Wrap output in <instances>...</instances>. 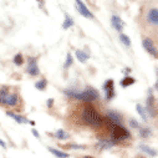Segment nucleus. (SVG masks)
Segmentation results:
<instances>
[{"instance_id": "nucleus-4", "label": "nucleus", "mask_w": 158, "mask_h": 158, "mask_svg": "<svg viewBox=\"0 0 158 158\" xmlns=\"http://www.w3.org/2000/svg\"><path fill=\"white\" fill-rule=\"evenodd\" d=\"M103 91H105V97H106V101H111L113 97H114V81L112 78H108L103 82V86H102Z\"/></svg>"}, {"instance_id": "nucleus-32", "label": "nucleus", "mask_w": 158, "mask_h": 158, "mask_svg": "<svg viewBox=\"0 0 158 158\" xmlns=\"http://www.w3.org/2000/svg\"><path fill=\"white\" fill-rule=\"evenodd\" d=\"M131 71V69H126V71H125V73H128Z\"/></svg>"}, {"instance_id": "nucleus-22", "label": "nucleus", "mask_w": 158, "mask_h": 158, "mask_svg": "<svg viewBox=\"0 0 158 158\" xmlns=\"http://www.w3.org/2000/svg\"><path fill=\"white\" fill-rule=\"evenodd\" d=\"M72 25H73V19H72L70 15H66V16H65V20H64V23H62V29H64V30H67V29H70Z\"/></svg>"}, {"instance_id": "nucleus-7", "label": "nucleus", "mask_w": 158, "mask_h": 158, "mask_svg": "<svg viewBox=\"0 0 158 158\" xmlns=\"http://www.w3.org/2000/svg\"><path fill=\"white\" fill-rule=\"evenodd\" d=\"M142 45H143V49H144L152 57L157 59V49H156V46H154V43H153L152 39H149V37L143 39Z\"/></svg>"}, {"instance_id": "nucleus-11", "label": "nucleus", "mask_w": 158, "mask_h": 158, "mask_svg": "<svg viewBox=\"0 0 158 158\" xmlns=\"http://www.w3.org/2000/svg\"><path fill=\"white\" fill-rule=\"evenodd\" d=\"M111 25L113 26L114 30H117L118 32H121L123 30V26H125V23L123 20L120 18V16H117V15H112L111 16Z\"/></svg>"}, {"instance_id": "nucleus-16", "label": "nucleus", "mask_w": 158, "mask_h": 158, "mask_svg": "<svg viewBox=\"0 0 158 158\" xmlns=\"http://www.w3.org/2000/svg\"><path fill=\"white\" fill-rule=\"evenodd\" d=\"M139 149H141L142 152H144L146 154H148L149 157H156V156H157V151H156V149H153V148H151L149 146L141 144V146H139Z\"/></svg>"}, {"instance_id": "nucleus-21", "label": "nucleus", "mask_w": 158, "mask_h": 158, "mask_svg": "<svg viewBox=\"0 0 158 158\" xmlns=\"http://www.w3.org/2000/svg\"><path fill=\"white\" fill-rule=\"evenodd\" d=\"M46 86H48V81L45 80V78H41V80H39L37 82H35V89L39 90V91H45Z\"/></svg>"}, {"instance_id": "nucleus-2", "label": "nucleus", "mask_w": 158, "mask_h": 158, "mask_svg": "<svg viewBox=\"0 0 158 158\" xmlns=\"http://www.w3.org/2000/svg\"><path fill=\"white\" fill-rule=\"evenodd\" d=\"M81 118H82L84 123H86L87 126H91V127H100L103 123L102 116L92 106L84 107L82 113H81Z\"/></svg>"}, {"instance_id": "nucleus-24", "label": "nucleus", "mask_w": 158, "mask_h": 158, "mask_svg": "<svg viewBox=\"0 0 158 158\" xmlns=\"http://www.w3.org/2000/svg\"><path fill=\"white\" fill-rule=\"evenodd\" d=\"M148 97H147V106L146 107H154V102H156V98L154 96L152 95V90L148 91Z\"/></svg>"}, {"instance_id": "nucleus-18", "label": "nucleus", "mask_w": 158, "mask_h": 158, "mask_svg": "<svg viewBox=\"0 0 158 158\" xmlns=\"http://www.w3.org/2000/svg\"><path fill=\"white\" fill-rule=\"evenodd\" d=\"M55 138H57V139H60V141H64V139H69L70 138V135L65 131V130H57L56 132H55Z\"/></svg>"}, {"instance_id": "nucleus-33", "label": "nucleus", "mask_w": 158, "mask_h": 158, "mask_svg": "<svg viewBox=\"0 0 158 158\" xmlns=\"http://www.w3.org/2000/svg\"><path fill=\"white\" fill-rule=\"evenodd\" d=\"M84 158H94V157H91V156H86V157H84Z\"/></svg>"}, {"instance_id": "nucleus-9", "label": "nucleus", "mask_w": 158, "mask_h": 158, "mask_svg": "<svg viewBox=\"0 0 158 158\" xmlns=\"http://www.w3.org/2000/svg\"><path fill=\"white\" fill-rule=\"evenodd\" d=\"M106 118L111 125H122V114L117 111H108L106 113Z\"/></svg>"}, {"instance_id": "nucleus-34", "label": "nucleus", "mask_w": 158, "mask_h": 158, "mask_svg": "<svg viewBox=\"0 0 158 158\" xmlns=\"http://www.w3.org/2000/svg\"><path fill=\"white\" fill-rule=\"evenodd\" d=\"M36 2H39V3H41V2H43V0H36Z\"/></svg>"}, {"instance_id": "nucleus-29", "label": "nucleus", "mask_w": 158, "mask_h": 158, "mask_svg": "<svg viewBox=\"0 0 158 158\" xmlns=\"http://www.w3.org/2000/svg\"><path fill=\"white\" fill-rule=\"evenodd\" d=\"M52 105H54V98H49V100L46 101V106H48V108H51Z\"/></svg>"}, {"instance_id": "nucleus-5", "label": "nucleus", "mask_w": 158, "mask_h": 158, "mask_svg": "<svg viewBox=\"0 0 158 158\" xmlns=\"http://www.w3.org/2000/svg\"><path fill=\"white\" fill-rule=\"evenodd\" d=\"M26 72L31 76H37L40 73V69L37 65V59L36 57H29L27 59V67H26Z\"/></svg>"}, {"instance_id": "nucleus-27", "label": "nucleus", "mask_w": 158, "mask_h": 158, "mask_svg": "<svg viewBox=\"0 0 158 158\" xmlns=\"http://www.w3.org/2000/svg\"><path fill=\"white\" fill-rule=\"evenodd\" d=\"M130 126H131V128H133V130H138L139 128V122L137 121V120H135V118H131L130 120Z\"/></svg>"}, {"instance_id": "nucleus-17", "label": "nucleus", "mask_w": 158, "mask_h": 158, "mask_svg": "<svg viewBox=\"0 0 158 158\" xmlns=\"http://www.w3.org/2000/svg\"><path fill=\"white\" fill-rule=\"evenodd\" d=\"M49 152L52 153L57 158H69V153H66L64 151H60V149H56V148H52V147L49 148Z\"/></svg>"}, {"instance_id": "nucleus-28", "label": "nucleus", "mask_w": 158, "mask_h": 158, "mask_svg": "<svg viewBox=\"0 0 158 158\" xmlns=\"http://www.w3.org/2000/svg\"><path fill=\"white\" fill-rule=\"evenodd\" d=\"M67 147L71 149H85L86 148V146H84V144H75V143H71Z\"/></svg>"}, {"instance_id": "nucleus-31", "label": "nucleus", "mask_w": 158, "mask_h": 158, "mask_svg": "<svg viewBox=\"0 0 158 158\" xmlns=\"http://www.w3.org/2000/svg\"><path fill=\"white\" fill-rule=\"evenodd\" d=\"M0 146H2L3 148H6V143H5L3 139H0Z\"/></svg>"}, {"instance_id": "nucleus-30", "label": "nucleus", "mask_w": 158, "mask_h": 158, "mask_svg": "<svg viewBox=\"0 0 158 158\" xmlns=\"http://www.w3.org/2000/svg\"><path fill=\"white\" fill-rule=\"evenodd\" d=\"M31 132H32V135H34L36 138H39V137H40V136H39V132H37L35 128H31Z\"/></svg>"}, {"instance_id": "nucleus-3", "label": "nucleus", "mask_w": 158, "mask_h": 158, "mask_svg": "<svg viewBox=\"0 0 158 158\" xmlns=\"http://www.w3.org/2000/svg\"><path fill=\"white\" fill-rule=\"evenodd\" d=\"M131 137V132L122 125H111V139L116 143L128 139Z\"/></svg>"}, {"instance_id": "nucleus-13", "label": "nucleus", "mask_w": 158, "mask_h": 158, "mask_svg": "<svg viewBox=\"0 0 158 158\" xmlns=\"http://www.w3.org/2000/svg\"><path fill=\"white\" fill-rule=\"evenodd\" d=\"M6 116L10 117V118H13L14 121H16L18 123H21V125H26V123L30 122L26 117L20 116V114H16V113H14V112H11V111H8V112H6Z\"/></svg>"}, {"instance_id": "nucleus-6", "label": "nucleus", "mask_w": 158, "mask_h": 158, "mask_svg": "<svg viewBox=\"0 0 158 158\" xmlns=\"http://www.w3.org/2000/svg\"><path fill=\"white\" fill-rule=\"evenodd\" d=\"M76 3V6H77V11L80 13L84 18H87V19H95L94 14L91 13V10L85 5V3L82 2V0H75Z\"/></svg>"}, {"instance_id": "nucleus-23", "label": "nucleus", "mask_w": 158, "mask_h": 158, "mask_svg": "<svg viewBox=\"0 0 158 158\" xmlns=\"http://www.w3.org/2000/svg\"><path fill=\"white\" fill-rule=\"evenodd\" d=\"M120 41L126 46V48H130L131 46V39L128 35L126 34H120Z\"/></svg>"}, {"instance_id": "nucleus-14", "label": "nucleus", "mask_w": 158, "mask_h": 158, "mask_svg": "<svg viewBox=\"0 0 158 158\" xmlns=\"http://www.w3.org/2000/svg\"><path fill=\"white\" fill-rule=\"evenodd\" d=\"M75 55H76V59L80 61V62H82V64L87 62V60L90 59V55L87 52H85L84 50H76Z\"/></svg>"}, {"instance_id": "nucleus-19", "label": "nucleus", "mask_w": 158, "mask_h": 158, "mask_svg": "<svg viewBox=\"0 0 158 158\" xmlns=\"http://www.w3.org/2000/svg\"><path fill=\"white\" fill-rule=\"evenodd\" d=\"M135 82H136V80H135L132 76H126V77H123L122 80H121V86L122 87H128V86L133 85Z\"/></svg>"}, {"instance_id": "nucleus-15", "label": "nucleus", "mask_w": 158, "mask_h": 158, "mask_svg": "<svg viewBox=\"0 0 158 158\" xmlns=\"http://www.w3.org/2000/svg\"><path fill=\"white\" fill-rule=\"evenodd\" d=\"M136 108H137V112H138V114L141 116V118H142V120H143L144 122H147V121L149 120V117H148V114H147L146 108H144L142 105H139V103H137Z\"/></svg>"}, {"instance_id": "nucleus-10", "label": "nucleus", "mask_w": 158, "mask_h": 158, "mask_svg": "<svg viewBox=\"0 0 158 158\" xmlns=\"http://www.w3.org/2000/svg\"><path fill=\"white\" fill-rule=\"evenodd\" d=\"M114 144H117L116 142H113L111 138H101V139H98V142L96 143V148L97 149H110V148H112Z\"/></svg>"}, {"instance_id": "nucleus-20", "label": "nucleus", "mask_w": 158, "mask_h": 158, "mask_svg": "<svg viewBox=\"0 0 158 158\" xmlns=\"http://www.w3.org/2000/svg\"><path fill=\"white\" fill-rule=\"evenodd\" d=\"M138 131H139V136L142 138H148L149 136H152V130L149 127H142V126H139Z\"/></svg>"}, {"instance_id": "nucleus-12", "label": "nucleus", "mask_w": 158, "mask_h": 158, "mask_svg": "<svg viewBox=\"0 0 158 158\" xmlns=\"http://www.w3.org/2000/svg\"><path fill=\"white\" fill-rule=\"evenodd\" d=\"M147 21L152 25H157L158 24V10L156 8H152L148 10L147 14Z\"/></svg>"}, {"instance_id": "nucleus-26", "label": "nucleus", "mask_w": 158, "mask_h": 158, "mask_svg": "<svg viewBox=\"0 0 158 158\" xmlns=\"http://www.w3.org/2000/svg\"><path fill=\"white\" fill-rule=\"evenodd\" d=\"M72 62H73V57H72V55L69 52L67 55H66V60H65V64H64V69H69L71 65H72Z\"/></svg>"}, {"instance_id": "nucleus-1", "label": "nucleus", "mask_w": 158, "mask_h": 158, "mask_svg": "<svg viewBox=\"0 0 158 158\" xmlns=\"http://www.w3.org/2000/svg\"><path fill=\"white\" fill-rule=\"evenodd\" d=\"M64 94L70 98H75V100L84 101V102H94L100 97L98 91L94 87H86V90H84L81 92L71 90V89H66L64 91Z\"/></svg>"}, {"instance_id": "nucleus-25", "label": "nucleus", "mask_w": 158, "mask_h": 158, "mask_svg": "<svg viewBox=\"0 0 158 158\" xmlns=\"http://www.w3.org/2000/svg\"><path fill=\"white\" fill-rule=\"evenodd\" d=\"M13 62H14L16 66H21L23 62H24V57H23V55H21V54H16V55L14 56V59H13Z\"/></svg>"}, {"instance_id": "nucleus-8", "label": "nucleus", "mask_w": 158, "mask_h": 158, "mask_svg": "<svg viewBox=\"0 0 158 158\" xmlns=\"http://www.w3.org/2000/svg\"><path fill=\"white\" fill-rule=\"evenodd\" d=\"M19 102H20V97H19V95L15 94V92H11V94L9 92V94L6 95V97L4 98V101H3L2 105L9 106V107H15V106L19 105Z\"/></svg>"}]
</instances>
